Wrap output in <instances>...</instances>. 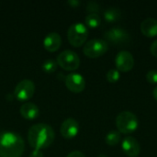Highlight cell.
<instances>
[{
  "mask_svg": "<svg viewBox=\"0 0 157 157\" xmlns=\"http://www.w3.org/2000/svg\"><path fill=\"white\" fill-rule=\"evenodd\" d=\"M24 147V141L17 132H0V157H20Z\"/></svg>",
  "mask_w": 157,
  "mask_h": 157,
  "instance_id": "1",
  "label": "cell"
},
{
  "mask_svg": "<svg viewBox=\"0 0 157 157\" xmlns=\"http://www.w3.org/2000/svg\"><path fill=\"white\" fill-rule=\"evenodd\" d=\"M54 131L53 129L44 123H38L32 125L28 133V140L29 144L34 148L40 150L42 148L48 147L54 140Z\"/></svg>",
  "mask_w": 157,
  "mask_h": 157,
  "instance_id": "2",
  "label": "cell"
},
{
  "mask_svg": "<svg viewBox=\"0 0 157 157\" xmlns=\"http://www.w3.org/2000/svg\"><path fill=\"white\" fill-rule=\"evenodd\" d=\"M116 126L118 132L123 134L133 133L139 126V121L135 114L131 111H122L116 118Z\"/></svg>",
  "mask_w": 157,
  "mask_h": 157,
  "instance_id": "3",
  "label": "cell"
},
{
  "mask_svg": "<svg viewBox=\"0 0 157 157\" xmlns=\"http://www.w3.org/2000/svg\"><path fill=\"white\" fill-rule=\"evenodd\" d=\"M69 42L75 47L83 45L88 36V29L86 26L81 22L74 23L70 26L67 31Z\"/></svg>",
  "mask_w": 157,
  "mask_h": 157,
  "instance_id": "4",
  "label": "cell"
},
{
  "mask_svg": "<svg viewBox=\"0 0 157 157\" xmlns=\"http://www.w3.org/2000/svg\"><path fill=\"white\" fill-rule=\"evenodd\" d=\"M109 49L108 42L101 39H93L88 40L84 46V53L89 58H98L107 52Z\"/></svg>",
  "mask_w": 157,
  "mask_h": 157,
  "instance_id": "5",
  "label": "cell"
},
{
  "mask_svg": "<svg viewBox=\"0 0 157 157\" xmlns=\"http://www.w3.org/2000/svg\"><path fill=\"white\" fill-rule=\"evenodd\" d=\"M57 63L63 69L73 71L79 67L80 58L72 50H64L57 56Z\"/></svg>",
  "mask_w": 157,
  "mask_h": 157,
  "instance_id": "6",
  "label": "cell"
},
{
  "mask_svg": "<svg viewBox=\"0 0 157 157\" xmlns=\"http://www.w3.org/2000/svg\"><path fill=\"white\" fill-rule=\"evenodd\" d=\"M35 92V85L29 79L21 80L15 87L14 97L18 100L24 101L29 99Z\"/></svg>",
  "mask_w": 157,
  "mask_h": 157,
  "instance_id": "7",
  "label": "cell"
},
{
  "mask_svg": "<svg viewBox=\"0 0 157 157\" xmlns=\"http://www.w3.org/2000/svg\"><path fill=\"white\" fill-rule=\"evenodd\" d=\"M104 37L109 42L116 45H125L130 40L129 33L121 28H112L104 33Z\"/></svg>",
  "mask_w": 157,
  "mask_h": 157,
  "instance_id": "8",
  "label": "cell"
},
{
  "mask_svg": "<svg viewBox=\"0 0 157 157\" xmlns=\"http://www.w3.org/2000/svg\"><path fill=\"white\" fill-rule=\"evenodd\" d=\"M115 65L119 72H129L134 66V58L130 52L121 51L116 55Z\"/></svg>",
  "mask_w": 157,
  "mask_h": 157,
  "instance_id": "9",
  "label": "cell"
},
{
  "mask_svg": "<svg viewBox=\"0 0 157 157\" xmlns=\"http://www.w3.org/2000/svg\"><path fill=\"white\" fill-rule=\"evenodd\" d=\"M64 83L67 88L75 93L82 92L86 86L85 78L78 73L68 74L64 78Z\"/></svg>",
  "mask_w": 157,
  "mask_h": 157,
  "instance_id": "10",
  "label": "cell"
},
{
  "mask_svg": "<svg viewBox=\"0 0 157 157\" xmlns=\"http://www.w3.org/2000/svg\"><path fill=\"white\" fill-rule=\"evenodd\" d=\"M121 148L123 153L129 157H137L141 152V146L139 142L132 136L126 137L122 141Z\"/></svg>",
  "mask_w": 157,
  "mask_h": 157,
  "instance_id": "11",
  "label": "cell"
},
{
  "mask_svg": "<svg viewBox=\"0 0 157 157\" xmlns=\"http://www.w3.org/2000/svg\"><path fill=\"white\" fill-rule=\"evenodd\" d=\"M79 132V124L78 122L73 119H66L61 125V133L66 139H72L77 135Z\"/></svg>",
  "mask_w": 157,
  "mask_h": 157,
  "instance_id": "12",
  "label": "cell"
},
{
  "mask_svg": "<svg viewBox=\"0 0 157 157\" xmlns=\"http://www.w3.org/2000/svg\"><path fill=\"white\" fill-rule=\"evenodd\" d=\"M62 43V39L60 34L57 32H50L43 40V45L45 49L49 52L57 51Z\"/></svg>",
  "mask_w": 157,
  "mask_h": 157,
  "instance_id": "13",
  "label": "cell"
},
{
  "mask_svg": "<svg viewBox=\"0 0 157 157\" xmlns=\"http://www.w3.org/2000/svg\"><path fill=\"white\" fill-rule=\"evenodd\" d=\"M141 31L147 38L157 36V19L148 17L141 23Z\"/></svg>",
  "mask_w": 157,
  "mask_h": 157,
  "instance_id": "14",
  "label": "cell"
},
{
  "mask_svg": "<svg viewBox=\"0 0 157 157\" xmlns=\"http://www.w3.org/2000/svg\"><path fill=\"white\" fill-rule=\"evenodd\" d=\"M20 114L27 120H33L39 115V108L32 102H26L20 107Z\"/></svg>",
  "mask_w": 157,
  "mask_h": 157,
  "instance_id": "15",
  "label": "cell"
},
{
  "mask_svg": "<svg viewBox=\"0 0 157 157\" xmlns=\"http://www.w3.org/2000/svg\"><path fill=\"white\" fill-rule=\"evenodd\" d=\"M121 11L116 7H109L104 12V18L106 21L109 23L118 21L121 18Z\"/></svg>",
  "mask_w": 157,
  "mask_h": 157,
  "instance_id": "16",
  "label": "cell"
},
{
  "mask_svg": "<svg viewBox=\"0 0 157 157\" xmlns=\"http://www.w3.org/2000/svg\"><path fill=\"white\" fill-rule=\"evenodd\" d=\"M86 25L89 28H92V29H95V28H98L100 23H101V18L99 17V15L97 13H90L89 15H87L86 17Z\"/></svg>",
  "mask_w": 157,
  "mask_h": 157,
  "instance_id": "17",
  "label": "cell"
},
{
  "mask_svg": "<svg viewBox=\"0 0 157 157\" xmlns=\"http://www.w3.org/2000/svg\"><path fill=\"white\" fill-rule=\"evenodd\" d=\"M105 141L108 145L109 146H115L117 145L121 141V133L118 131H110L105 138Z\"/></svg>",
  "mask_w": 157,
  "mask_h": 157,
  "instance_id": "18",
  "label": "cell"
},
{
  "mask_svg": "<svg viewBox=\"0 0 157 157\" xmlns=\"http://www.w3.org/2000/svg\"><path fill=\"white\" fill-rule=\"evenodd\" d=\"M57 62L54 61L53 59H47L46 61L43 62L41 67H42V70L47 73V74H51V73H53L56 68H57Z\"/></svg>",
  "mask_w": 157,
  "mask_h": 157,
  "instance_id": "19",
  "label": "cell"
},
{
  "mask_svg": "<svg viewBox=\"0 0 157 157\" xmlns=\"http://www.w3.org/2000/svg\"><path fill=\"white\" fill-rule=\"evenodd\" d=\"M121 74L117 69H110L107 73V79L109 83H116L120 80Z\"/></svg>",
  "mask_w": 157,
  "mask_h": 157,
  "instance_id": "20",
  "label": "cell"
},
{
  "mask_svg": "<svg viewBox=\"0 0 157 157\" xmlns=\"http://www.w3.org/2000/svg\"><path fill=\"white\" fill-rule=\"evenodd\" d=\"M146 79L151 84H157V71L151 70L146 75Z\"/></svg>",
  "mask_w": 157,
  "mask_h": 157,
  "instance_id": "21",
  "label": "cell"
},
{
  "mask_svg": "<svg viewBox=\"0 0 157 157\" xmlns=\"http://www.w3.org/2000/svg\"><path fill=\"white\" fill-rule=\"evenodd\" d=\"M86 9L87 11L91 12V13H96L99 10V5L95 2V1H90L87 3V6H86Z\"/></svg>",
  "mask_w": 157,
  "mask_h": 157,
  "instance_id": "22",
  "label": "cell"
},
{
  "mask_svg": "<svg viewBox=\"0 0 157 157\" xmlns=\"http://www.w3.org/2000/svg\"><path fill=\"white\" fill-rule=\"evenodd\" d=\"M150 51H151V53L155 57H157V40L152 43V45L150 47Z\"/></svg>",
  "mask_w": 157,
  "mask_h": 157,
  "instance_id": "23",
  "label": "cell"
},
{
  "mask_svg": "<svg viewBox=\"0 0 157 157\" xmlns=\"http://www.w3.org/2000/svg\"><path fill=\"white\" fill-rule=\"evenodd\" d=\"M66 157H86L85 155L80 152V151H73L70 154H68V155Z\"/></svg>",
  "mask_w": 157,
  "mask_h": 157,
  "instance_id": "24",
  "label": "cell"
},
{
  "mask_svg": "<svg viewBox=\"0 0 157 157\" xmlns=\"http://www.w3.org/2000/svg\"><path fill=\"white\" fill-rule=\"evenodd\" d=\"M29 157H43V155H42V152L40 150H38V149H34Z\"/></svg>",
  "mask_w": 157,
  "mask_h": 157,
  "instance_id": "25",
  "label": "cell"
},
{
  "mask_svg": "<svg viewBox=\"0 0 157 157\" xmlns=\"http://www.w3.org/2000/svg\"><path fill=\"white\" fill-rule=\"evenodd\" d=\"M67 3H68L69 5H71L72 6H78V5L80 4V2L77 1V0H69Z\"/></svg>",
  "mask_w": 157,
  "mask_h": 157,
  "instance_id": "26",
  "label": "cell"
},
{
  "mask_svg": "<svg viewBox=\"0 0 157 157\" xmlns=\"http://www.w3.org/2000/svg\"><path fill=\"white\" fill-rule=\"evenodd\" d=\"M153 96H154V98H155V100L157 101V86L156 87H155V89H154V91H153Z\"/></svg>",
  "mask_w": 157,
  "mask_h": 157,
  "instance_id": "27",
  "label": "cell"
},
{
  "mask_svg": "<svg viewBox=\"0 0 157 157\" xmlns=\"http://www.w3.org/2000/svg\"><path fill=\"white\" fill-rule=\"evenodd\" d=\"M98 157H107V156H106L105 155H99Z\"/></svg>",
  "mask_w": 157,
  "mask_h": 157,
  "instance_id": "28",
  "label": "cell"
}]
</instances>
